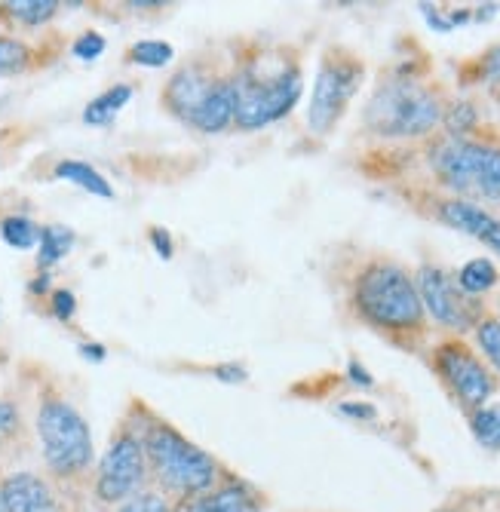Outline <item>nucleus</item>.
Instances as JSON below:
<instances>
[{
  "label": "nucleus",
  "instance_id": "f257e3e1",
  "mask_svg": "<svg viewBox=\"0 0 500 512\" xmlns=\"http://www.w3.org/2000/svg\"><path fill=\"white\" fill-rule=\"evenodd\" d=\"M353 304L362 319L387 332H415L424 325V304L415 279L390 261H375L359 273Z\"/></svg>",
  "mask_w": 500,
  "mask_h": 512
},
{
  "label": "nucleus",
  "instance_id": "f03ea898",
  "mask_svg": "<svg viewBox=\"0 0 500 512\" xmlns=\"http://www.w3.org/2000/svg\"><path fill=\"white\" fill-rule=\"evenodd\" d=\"M148 473L157 479V485L178 497L206 494L218 485V463L209 457L200 445L188 442L169 424H151L142 433Z\"/></svg>",
  "mask_w": 500,
  "mask_h": 512
},
{
  "label": "nucleus",
  "instance_id": "7ed1b4c3",
  "mask_svg": "<svg viewBox=\"0 0 500 512\" xmlns=\"http://www.w3.org/2000/svg\"><path fill=\"white\" fill-rule=\"evenodd\" d=\"M442 102L418 80H387L366 108V126L381 138H421L442 123Z\"/></svg>",
  "mask_w": 500,
  "mask_h": 512
},
{
  "label": "nucleus",
  "instance_id": "20e7f679",
  "mask_svg": "<svg viewBox=\"0 0 500 512\" xmlns=\"http://www.w3.org/2000/svg\"><path fill=\"white\" fill-rule=\"evenodd\" d=\"M231 83L237 96L234 123L246 132L283 120L304 92L298 65H283L274 74H258L255 68H246Z\"/></svg>",
  "mask_w": 500,
  "mask_h": 512
},
{
  "label": "nucleus",
  "instance_id": "39448f33",
  "mask_svg": "<svg viewBox=\"0 0 500 512\" xmlns=\"http://www.w3.org/2000/svg\"><path fill=\"white\" fill-rule=\"evenodd\" d=\"M37 436L47 467L62 479L80 476L93 460V436L83 414L59 396L43 399L37 411Z\"/></svg>",
  "mask_w": 500,
  "mask_h": 512
},
{
  "label": "nucleus",
  "instance_id": "423d86ee",
  "mask_svg": "<svg viewBox=\"0 0 500 512\" xmlns=\"http://www.w3.org/2000/svg\"><path fill=\"white\" fill-rule=\"evenodd\" d=\"M430 163L445 188L500 200V148L448 135L433 148Z\"/></svg>",
  "mask_w": 500,
  "mask_h": 512
},
{
  "label": "nucleus",
  "instance_id": "0eeeda50",
  "mask_svg": "<svg viewBox=\"0 0 500 512\" xmlns=\"http://www.w3.org/2000/svg\"><path fill=\"white\" fill-rule=\"evenodd\" d=\"M362 83V62L344 50H332L313 80V96L307 108V126L316 135H329L341 114L347 111L350 99Z\"/></svg>",
  "mask_w": 500,
  "mask_h": 512
},
{
  "label": "nucleus",
  "instance_id": "6e6552de",
  "mask_svg": "<svg viewBox=\"0 0 500 512\" xmlns=\"http://www.w3.org/2000/svg\"><path fill=\"white\" fill-rule=\"evenodd\" d=\"M148 479V457L142 436L132 430H120L96 473V497L102 503H126L129 497L142 494V485Z\"/></svg>",
  "mask_w": 500,
  "mask_h": 512
},
{
  "label": "nucleus",
  "instance_id": "1a4fd4ad",
  "mask_svg": "<svg viewBox=\"0 0 500 512\" xmlns=\"http://www.w3.org/2000/svg\"><path fill=\"white\" fill-rule=\"evenodd\" d=\"M418 295H421V304L424 310L448 325V329H470V325L479 322V304L461 292V286L454 283V276H448L442 267H433V264H424L418 270Z\"/></svg>",
  "mask_w": 500,
  "mask_h": 512
},
{
  "label": "nucleus",
  "instance_id": "9d476101",
  "mask_svg": "<svg viewBox=\"0 0 500 512\" xmlns=\"http://www.w3.org/2000/svg\"><path fill=\"white\" fill-rule=\"evenodd\" d=\"M436 368L445 378V384L451 387V393L461 399V405L467 408H482L491 393H494V378L491 371L476 359V353L464 344H442L436 350Z\"/></svg>",
  "mask_w": 500,
  "mask_h": 512
},
{
  "label": "nucleus",
  "instance_id": "9b49d317",
  "mask_svg": "<svg viewBox=\"0 0 500 512\" xmlns=\"http://www.w3.org/2000/svg\"><path fill=\"white\" fill-rule=\"evenodd\" d=\"M212 86H215V77L203 65H185L181 71H175L172 80L166 83V89H163V105L175 117L191 123L194 111L203 105V99L209 96Z\"/></svg>",
  "mask_w": 500,
  "mask_h": 512
},
{
  "label": "nucleus",
  "instance_id": "f8f14e48",
  "mask_svg": "<svg viewBox=\"0 0 500 512\" xmlns=\"http://www.w3.org/2000/svg\"><path fill=\"white\" fill-rule=\"evenodd\" d=\"M439 218L448 227L461 230V234L479 240L482 246H488L491 252L500 255V218H494L482 206H476L470 200H445V203H439Z\"/></svg>",
  "mask_w": 500,
  "mask_h": 512
},
{
  "label": "nucleus",
  "instance_id": "ddd939ff",
  "mask_svg": "<svg viewBox=\"0 0 500 512\" xmlns=\"http://www.w3.org/2000/svg\"><path fill=\"white\" fill-rule=\"evenodd\" d=\"M0 503L7 512H59L53 488L34 473H13L0 482Z\"/></svg>",
  "mask_w": 500,
  "mask_h": 512
},
{
  "label": "nucleus",
  "instance_id": "4468645a",
  "mask_svg": "<svg viewBox=\"0 0 500 512\" xmlns=\"http://www.w3.org/2000/svg\"><path fill=\"white\" fill-rule=\"evenodd\" d=\"M258 497L243 482H224L206 494L181 497L172 512H255Z\"/></svg>",
  "mask_w": 500,
  "mask_h": 512
},
{
  "label": "nucleus",
  "instance_id": "2eb2a0df",
  "mask_svg": "<svg viewBox=\"0 0 500 512\" xmlns=\"http://www.w3.org/2000/svg\"><path fill=\"white\" fill-rule=\"evenodd\" d=\"M237 114V96H234V83L231 80H215V86L209 89V96L203 99V105L194 111L191 126L200 132H221L234 123Z\"/></svg>",
  "mask_w": 500,
  "mask_h": 512
},
{
  "label": "nucleus",
  "instance_id": "dca6fc26",
  "mask_svg": "<svg viewBox=\"0 0 500 512\" xmlns=\"http://www.w3.org/2000/svg\"><path fill=\"white\" fill-rule=\"evenodd\" d=\"M129 99H132V86H126V83H117V86L105 89L102 96H96L93 102L86 105L83 123H89V126H105V123H111L120 114V108H126Z\"/></svg>",
  "mask_w": 500,
  "mask_h": 512
},
{
  "label": "nucleus",
  "instance_id": "f3484780",
  "mask_svg": "<svg viewBox=\"0 0 500 512\" xmlns=\"http://www.w3.org/2000/svg\"><path fill=\"white\" fill-rule=\"evenodd\" d=\"M56 178H65V181L77 184V188H83V191H89V194H96V197H105V200L114 197V188L105 181V175L96 172L89 163H80V160H62V163L56 166Z\"/></svg>",
  "mask_w": 500,
  "mask_h": 512
},
{
  "label": "nucleus",
  "instance_id": "a211bd4d",
  "mask_svg": "<svg viewBox=\"0 0 500 512\" xmlns=\"http://www.w3.org/2000/svg\"><path fill=\"white\" fill-rule=\"evenodd\" d=\"M454 283L461 286L464 295H482L497 286V267L488 258H473L461 267V273L454 276Z\"/></svg>",
  "mask_w": 500,
  "mask_h": 512
},
{
  "label": "nucleus",
  "instance_id": "6ab92c4d",
  "mask_svg": "<svg viewBox=\"0 0 500 512\" xmlns=\"http://www.w3.org/2000/svg\"><path fill=\"white\" fill-rule=\"evenodd\" d=\"M40 255H37V264L40 267H50V264H56V261H62L68 252H71V246H74V234L68 227H43L40 230Z\"/></svg>",
  "mask_w": 500,
  "mask_h": 512
},
{
  "label": "nucleus",
  "instance_id": "aec40b11",
  "mask_svg": "<svg viewBox=\"0 0 500 512\" xmlns=\"http://www.w3.org/2000/svg\"><path fill=\"white\" fill-rule=\"evenodd\" d=\"M40 230L31 218H22V215H13V218H4L0 221V237H4L7 246L13 249H31L40 243Z\"/></svg>",
  "mask_w": 500,
  "mask_h": 512
},
{
  "label": "nucleus",
  "instance_id": "412c9836",
  "mask_svg": "<svg viewBox=\"0 0 500 512\" xmlns=\"http://www.w3.org/2000/svg\"><path fill=\"white\" fill-rule=\"evenodd\" d=\"M473 436L479 439V445L500 451V405H482L473 411Z\"/></svg>",
  "mask_w": 500,
  "mask_h": 512
},
{
  "label": "nucleus",
  "instance_id": "4be33fe9",
  "mask_svg": "<svg viewBox=\"0 0 500 512\" xmlns=\"http://www.w3.org/2000/svg\"><path fill=\"white\" fill-rule=\"evenodd\" d=\"M56 13H59L56 0H16V4H7V16L22 25H43Z\"/></svg>",
  "mask_w": 500,
  "mask_h": 512
},
{
  "label": "nucleus",
  "instance_id": "5701e85b",
  "mask_svg": "<svg viewBox=\"0 0 500 512\" xmlns=\"http://www.w3.org/2000/svg\"><path fill=\"white\" fill-rule=\"evenodd\" d=\"M175 59V50L163 40H139L129 50V62L145 65V68H163Z\"/></svg>",
  "mask_w": 500,
  "mask_h": 512
},
{
  "label": "nucleus",
  "instance_id": "b1692460",
  "mask_svg": "<svg viewBox=\"0 0 500 512\" xmlns=\"http://www.w3.org/2000/svg\"><path fill=\"white\" fill-rule=\"evenodd\" d=\"M31 62V50L28 43L16 40V37H0V77H10L25 71Z\"/></svg>",
  "mask_w": 500,
  "mask_h": 512
},
{
  "label": "nucleus",
  "instance_id": "393cba45",
  "mask_svg": "<svg viewBox=\"0 0 500 512\" xmlns=\"http://www.w3.org/2000/svg\"><path fill=\"white\" fill-rule=\"evenodd\" d=\"M476 341L485 359L500 371V319H479L476 322Z\"/></svg>",
  "mask_w": 500,
  "mask_h": 512
},
{
  "label": "nucleus",
  "instance_id": "a878e982",
  "mask_svg": "<svg viewBox=\"0 0 500 512\" xmlns=\"http://www.w3.org/2000/svg\"><path fill=\"white\" fill-rule=\"evenodd\" d=\"M117 512H172L169 500L157 491H142V494H135L129 497L126 503H120Z\"/></svg>",
  "mask_w": 500,
  "mask_h": 512
},
{
  "label": "nucleus",
  "instance_id": "bb28decb",
  "mask_svg": "<svg viewBox=\"0 0 500 512\" xmlns=\"http://www.w3.org/2000/svg\"><path fill=\"white\" fill-rule=\"evenodd\" d=\"M74 56L77 59H83V62H93V59H99L102 53H105V37L102 34H96V31H86V34H80L77 40H74Z\"/></svg>",
  "mask_w": 500,
  "mask_h": 512
},
{
  "label": "nucleus",
  "instance_id": "cd10ccee",
  "mask_svg": "<svg viewBox=\"0 0 500 512\" xmlns=\"http://www.w3.org/2000/svg\"><path fill=\"white\" fill-rule=\"evenodd\" d=\"M479 71H482V80H485L488 86L500 89V43H497V46H491V50L482 56Z\"/></svg>",
  "mask_w": 500,
  "mask_h": 512
},
{
  "label": "nucleus",
  "instance_id": "c85d7f7f",
  "mask_svg": "<svg viewBox=\"0 0 500 512\" xmlns=\"http://www.w3.org/2000/svg\"><path fill=\"white\" fill-rule=\"evenodd\" d=\"M19 433V408L13 402H0V445Z\"/></svg>",
  "mask_w": 500,
  "mask_h": 512
},
{
  "label": "nucleus",
  "instance_id": "c756f323",
  "mask_svg": "<svg viewBox=\"0 0 500 512\" xmlns=\"http://www.w3.org/2000/svg\"><path fill=\"white\" fill-rule=\"evenodd\" d=\"M74 310H77V298L68 292V289H59V292H53V313H56V319H71L74 316Z\"/></svg>",
  "mask_w": 500,
  "mask_h": 512
},
{
  "label": "nucleus",
  "instance_id": "7c9ffc66",
  "mask_svg": "<svg viewBox=\"0 0 500 512\" xmlns=\"http://www.w3.org/2000/svg\"><path fill=\"white\" fill-rule=\"evenodd\" d=\"M212 375L224 384H243L246 381V368L243 365H218Z\"/></svg>",
  "mask_w": 500,
  "mask_h": 512
},
{
  "label": "nucleus",
  "instance_id": "2f4dec72",
  "mask_svg": "<svg viewBox=\"0 0 500 512\" xmlns=\"http://www.w3.org/2000/svg\"><path fill=\"white\" fill-rule=\"evenodd\" d=\"M151 243H154V249H157L160 258H172V240H169V234H166L163 227H154L151 230Z\"/></svg>",
  "mask_w": 500,
  "mask_h": 512
},
{
  "label": "nucleus",
  "instance_id": "473e14b6",
  "mask_svg": "<svg viewBox=\"0 0 500 512\" xmlns=\"http://www.w3.org/2000/svg\"><path fill=\"white\" fill-rule=\"evenodd\" d=\"M350 378H353V384H362V387H372L375 381H372V375L366 368H362L359 362H350Z\"/></svg>",
  "mask_w": 500,
  "mask_h": 512
},
{
  "label": "nucleus",
  "instance_id": "72a5a7b5",
  "mask_svg": "<svg viewBox=\"0 0 500 512\" xmlns=\"http://www.w3.org/2000/svg\"><path fill=\"white\" fill-rule=\"evenodd\" d=\"M80 353H83L86 359H96V362H102V359H105V347H99V344H83V347H80Z\"/></svg>",
  "mask_w": 500,
  "mask_h": 512
},
{
  "label": "nucleus",
  "instance_id": "f704fd0d",
  "mask_svg": "<svg viewBox=\"0 0 500 512\" xmlns=\"http://www.w3.org/2000/svg\"><path fill=\"white\" fill-rule=\"evenodd\" d=\"M341 411L344 414H353V417H375V408H369V405H341Z\"/></svg>",
  "mask_w": 500,
  "mask_h": 512
},
{
  "label": "nucleus",
  "instance_id": "c9c22d12",
  "mask_svg": "<svg viewBox=\"0 0 500 512\" xmlns=\"http://www.w3.org/2000/svg\"><path fill=\"white\" fill-rule=\"evenodd\" d=\"M439 512H458V509H439Z\"/></svg>",
  "mask_w": 500,
  "mask_h": 512
}]
</instances>
